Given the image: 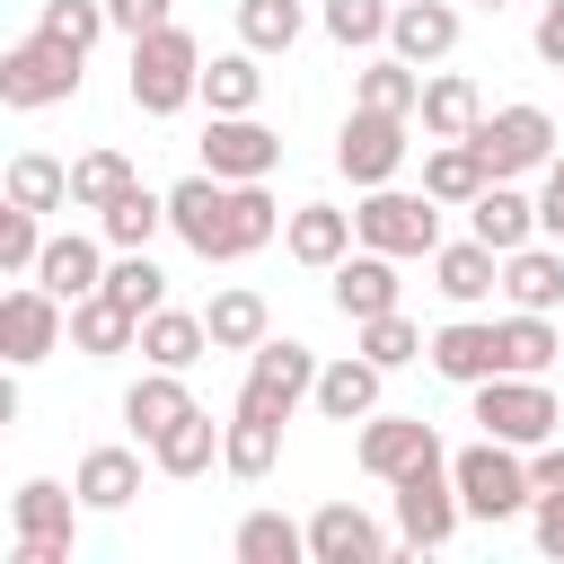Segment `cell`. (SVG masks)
Returning a JSON list of instances; mask_svg holds the SVG:
<instances>
[{
	"label": "cell",
	"instance_id": "49",
	"mask_svg": "<svg viewBox=\"0 0 564 564\" xmlns=\"http://www.w3.org/2000/svg\"><path fill=\"white\" fill-rule=\"evenodd\" d=\"M538 238L564 247V159H546V185H538Z\"/></svg>",
	"mask_w": 564,
	"mask_h": 564
},
{
	"label": "cell",
	"instance_id": "4",
	"mask_svg": "<svg viewBox=\"0 0 564 564\" xmlns=\"http://www.w3.org/2000/svg\"><path fill=\"white\" fill-rule=\"evenodd\" d=\"M449 476H458V502H467V520H520L529 502H538V485H529V458L511 449V441H467V449H449Z\"/></svg>",
	"mask_w": 564,
	"mask_h": 564
},
{
	"label": "cell",
	"instance_id": "21",
	"mask_svg": "<svg viewBox=\"0 0 564 564\" xmlns=\"http://www.w3.org/2000/svg\"><path fill=\"white\" fill-rule=\"evenodd\" d=\"M379 379H388V370H379L370 352L317 361V397H308V405H317L326 423H370V414H379Z\"/></svg>",
	"mask_w": 564,
	"mask_h": 564
},
{
	"label": "cell",
	"instance_id": "52",
	"mask_svg": "<svg viewBox=\"0 0 564 564\" xmlns=\"http://www.w3.org/2000/svg\"><path fill=\"white\" fill-rule=\"evenodd\" d=\"M476 9H511V0H476Z\"/></svg>",
	"mask_w": 564,
	"mask_h": 564
},
{
	"label": "cell",
	"instance_id": "39",
	"mask_svg": "<svg viewBox=\"0 0 564 564\" xmlns=\"http://www.w3.org/2000/svg\"><path fill=\"white\" fill-rule=\"evenodd\" d=\"M159 229H167V194H150V185H132V194H115L97 212V238L106 247H150Z\"/></svg>",
	"mask_w": 564,
	"mask_h": 564
},
{
	"label": "cell",
	"instance_id": "33",
	"mask_svg": "<svg viewBox=\"0 0 564 564\" xmlns=\"http://www.w3.org/2000/svg\"><path fill=\"white\" fill-rule=\"evenodd\" d=\"M229 555H238V564H300V555H308V529H300L291 511H247V520L229 529Z\"/></svg>",
	"mask_w": 564,
	"mask_h": 564
},
{
	"label": "cell",
	"instance_id": "35",
	"mask_svg": "<svg viewBox=\"0 0 564 564\" xmlns=\"http://www.w3.org/2000/svg\"><path fill=\"white\" fill-rule=\"evenodd\" d=\"M70 485H79V502H88V511H123V502L141 494V458L106 441V449H88V458H79V476H70Z\"/></svg>",
	"mask_w": 564,
	"mask_h": 564
},
{
	"label": "cell",
	"instance_id": "46",
	"mask_svg": "<svg viewBox=\"0 0 564 564\" xmlns=\"http://www.w3.org/2000/svg\"><path fill=\"white\" fill-rule=\"evenodd\" d=\"M35 26H44V35H62L70 53H88L115 18H106V0H44V18H35Z\"/></svg>",
	"mask_w": 564,
	"mask_h": 564
},
{
	"label": "cell",
	"instance_id": "18",
	"mask_svg": "<svg viewBox=\"0 0 564 564\" xmlns=\"http://www.w3.org/2000/svg\"><path fill=\"white\" fill-rule=\"evenodd\" d=\"M449 388H476V379H494L502 370V326H485V317H449V326H432V352H423Z\"/></svg>",
	"mask_w": 564,
	"mask_h": 564
},
{
	"label": "cell",
	"instance_id": "41",
	"mask_svg": "<svg viewBox=\"0 0 564 564\" xmlns=\"http://www.w3.org/2000/svg\"><path fill=\"white\" fill-rule=\"evenodd\" d=\"M352 335H361V352H370L379 370H405V361H423V352H432V335H423L405 308H388V317H361Z\"/></svg>",
	"mask_w": 564,
	"mask_h": 564
},
{
	"label": "cell",
	"instance_id": "12",
	"mask_svg": "<svg viewBox=\"0 0 564 564\" xmlns=\"http://www.w3.org/2000/svg\"><path fill=\"white\" fill-rule=\"evenodd\" d=\"M203 167L229 176V185H256V176L282 167V132H264L256 115H212V132H203Z\"/></svg>",
	"mask_w": 564,
	"mask_h": 564
},
{
	"label": "cell",
	"instance_id": "9",
	"mask_svg": "<svg viewBox=\"0 0 564 564\" xmlns=\"http://www.w3.org/2000/svg\"><path fill=\"white\" fill-rule=\"evenodd\" d=\"M62 335H70V300H53L35 273L0 291V361H9V370H35Z\"/></svg>",
	"mask_w": 564,
	"mask_h": 564
},
{
	"label": "cell",
	"instance_id": "20",
	"mask_svg": "<svg viewBox=\"0 0 564 564\" xmlns=\"http://www.w3.org/2000/svg\"><path fill=\"white\" fill-rule=\"evenodd\" d=\"M432 291H441L449 308H476V300L502 291V256H494L485 238H449V247H432Z\"/></svg>",
	"mask_w": 564,
	"mask_h": 564
},
{
	"label": "cell",
	"instance_id": "27",
	"mask_svg": "<svg viewBox=\"0 0 564 564\" xmlns=\"http://www.w3.org/2000/svg\"><path fill=\"white\" fill-rule=\"evenodd\" d=\"M35 282H44L53 300H88V291H106V247H97V238H79V229H62V238H44Z\"/></svg>",
	"mask_w": 564,
	"mask_h": 564
},
{
	"label": "cell",
	"instance_id": "5",
	"mask_svg": "<svg viewBox=\"0 0 564 564\" xmlns=\"http://www.w3.org/2000/svg\"><path fill=\"white\" fill-rule=\"evenodd\" d=\"M79 70H88V53H70L62 35H18L9 53H0V106H18V115H35V106H70L79 97Z\"/></svg>",
	"mask_w": 564,
	"mask_h": 564
},
{
	"label": "cell",
	"instance_id": "10",
	"mask_svg": "<svg viewBox=\"0 0 564 564\" xmlns=\"http://www.w3.org/2000/svg\"><path fill=\"white\" fill-rule=\"evenodd\" d=\"M405 123H414V115L352 106V115H344V132H335V167H344L361 194H370V185H397V167H405V150H414V141H405Z\"/></svg>",
	"mask_w": 564,
	"mask_h": 564
},
{
	"label": "cell",
	"instance_id": "17",
	"mask_svg": "<svg viewBox=\"0 0 564 564\" xmlns=\"http://www.w3.org/2000/svg\"><path fill=\"white\" fill-rule=\"evenodd\" d=\"M352 247H361V229H352V212H335V203H300V212L282 220V256L308 264V273H335Z\"/></svg>",
	"mask_w": 564,
	"mask_h": 564
},
{
	"label": "cell",
	"instance_id": "31",
	"mask_svg": "<svg viewBox=\"0 0 564 564\" xmlns=\"http://www.w3.org/2000/svg\"><path fill=\"white\" fill-rule=\"evenodd\" d=\"M256 97H264V53H256V44L203 62V106H212V115H256Z\"/></svg>",
	"mask_w": 564,
	"mask_h": 564
},
{
	"label": "cell",
	"instance_id": "36",
	"mask_svg": "<svg viewBox=\"0 0 564 564\" xmlns=\"http://www.w3.org/2000/svg\"><path fill=\"white\" fill-rule=\"evenodd\" d=\"M352 106H379V115H414V106H423V70H414L405 53H379V62H361V79H352Z\"/></svg>",
	"mask_w": 564,
	"mask_h": 564
},
{
	"label": "cell",
	"instance_id": "16",
	"mask_svg": "<svg viewBox=\"0 0 564 564\" xmlns=\"http://www.w3.org/2000/svg\"><path fill=\"white\" fill-rule=\"evenodd\" d=\"M79 511H88L79 485H53V476H26V485L9 494V529L35 538V546H62V555L79 546Z\"/></svg>",
	"mask_w": 564,
	"mask_h": 564
},
{
	"label": "cell",
	"instance_id": "13",
	"mask_svg": "<svg viewBox=\"0 0 564 564\" xmlns=\"http://www.w3.org/2000/svg\"><path fill=\"white\" fill-rule=\"evenodd\" d=\"M397 264L405 256H379V247H352L335 273H326V300H335V317H388L397 300H405V282H397Z\"/></svg>",
	"mask_w": 564,
	"mask_h": 564
},
{
	"label": "cell",
	"instance_id": "19",
	"mask_svg": "<svg viewBox=\"0 0 564 564\" xmlns=\"http://www.w3.org/2000/svg\"><path fill=\"white\" fill-rule=\"evenodd\" d=\"M467 238H485L494 256L529 247V238H538V194H520V176H494V185L467 203Z\"/></svg>",
	"mask_w": 564,
	"mask_h": 564
},
{
	"label": "cell",
	"instance_id": "38",
	"mask_svg": "<svg viewBox=\"0 0 564 564\" xmlns=\"http://www.w3.org/2000/svg\"><path fill=\"white\" fill-rule=\"evenodd\" d=\"M141 176H132V159L123 150H79L70 159V212H106L115 194H132Z\"/></svg>",
	"mask_w": 564,
	"mask_h": 564
},
{
	"label": "cell",
	"instance_id": "44",
	"mask_svg": "<svg viewBox=\"0 0 564 564\" xmlns=\"http://www.w3.org/2000/svg\"><path fill=\"white\" fill-rule=\"evenodd\" d=\"M388 18H397V0H326V35L344 53H379L388 44Z\"/></svg>",
	"mask_w": 564,
	"mask_h": 564
},
{
	"label": "cell",
	"instance_id": "34",
	"mask_svg": "<svg viewBox=\"0 0 564 564\" xmlns=\"http://www.w3.org/2000/svg\"><path fill=\"white\" fill-rule=\"evenodd\" d=\"M273 458H282V423H264V414H229V432H220V467H229L238 485H264Z\"/></svg>",
	"mask_w": 564,
	"mask_h": 564
},
{
	"label": "cell",
	"instance_id": "28",
	"mask_svg": "<svg viewBox=\"0 0 564 564\" xmlns=\"http://www.w3.org/2000/svg\"><path fill=\"white\" fill-rule=\"evenodd\" d=\"M203 326H212V352H256V344L273 335V308H264V291H247V282H229V291H212V308H203Z\"/></svg>",
	"mask_w": 564,
	"mask_h": 564
},
{
	"label": "cell",
	"instance_id": "47",
	"mask_svg": "<svg viewBox=\"0 0 564 564\" xmlns=\"http://www.w3.org/2000/svg\"><path fill=\"white\" fill-rule=\"evenodd\" d=\"M106 18H115V35H123V44H141V35H159V26H176V9H167V0H106Z\"/></svg>",
	"mask_w": 564,
	"mask_h": 564
},
{
	"label": "cell",
	"instance_id": "6",
	"mask_svg": "<svg viewBox=\"0 0 564 564\" xmlns=\"http://www.w3.org/2000/svg\"><path fill=\"white\" fill-rule=\"evenodd\" d=\"M308 397H317V352H308L300 335H264V344L247 352V379H238V414L291 423Z\"/></svg>",
	"mask_w": 564,
	"mask_h": 564
},
{
	"label": "cell",
	"instance_id": "23",
	"mask_svg": "<svg viewBox=\"0 0 564 564\" xmlns=\"http://www.w3.org/2000/svg\"><path fill=\"white\" fill-rule=\"evenodd\" d=\"M70 352H88V361L141 352V317H132L115 291H88V300H70Z\"/></svg>",
	"mask_w": 564,
	"mask_h": 564
},
{
	"label": "cell",
	"instance_id": "3",
	"mask_svg": "<svg viewBox=\"0 0 564 564\" xmlns=\"http://www.w3.org/2000/svg\"><path fill=\"white\" fill-rule=\"evenodd\" d=\"M467 397H476V423H485L494 441H511V449H538V441L564 432V405H555V388H546L538 370H494V379H476Z\"/></svg>",
	"mask_w": 564,
	"mask_h": 564
},
{
	"label": "cell",
	"instance_id": "26",
	"mask_svg": "<svg viewBox=\"0 0 564 564\" xmlns=\"http://www.w3.org/2000/svg\"><path fill=\"white\" fill-rule=\"evenodd\" d=\"M485 185H494V167L476 159V141H432V150H423V194H432L441 212H467Z\"/></svg>",
	"mask_w": 564,
	"mask_h": 564
},
{
	"label": "cell",
	"instance_id": "1",
	"mask_svg": "<svg viewBox=\"0 0 564 564\" xmlns=\"http://www.w3.org/2000/svg\"><path fill=\"white\" fill-rule=\"evenodd\" d=\"M167 229H176L203 264H238V256H256V247L282 238V203L264 194V176H256V185H229V176L194 167L185 185H167Z\"/></svg>",
	"mask_w": 564,
	"mask_h": 564
},
{
	"label": "cell",
	"instance_id": "45",
	"mask_svg": "<svg viewBox=\"0 0 564 564\" xmlns=\"http://www.w3.org/2000/svg\"><path fill=\"white\" fill-rule=\"evenodd\" d=\"M35 264H44V212L0 203V273H9V282H26Z\"/></svg>",
	"mask_w": 564,
	"mask_h": 564
},
{
	"label": "cell",
	"instance_id": "22",
	"mask_svg": "<svg viewBox=\"0 0 564 564\" xmlns=\"http://www.w3.org/2000/svg\"><path fill=\"white\" fill-rule=\"evenodd\" d=\"M388 53H405L414 70L449 62V53H458V9H449V0H397V18H388Z\"/></svg>",
	"mask_w": 564,
	"mask_h": 564
},
{
	"label": "cell",
	"instance_id": "7",
	"mask_svg": "<svg viewBox=\"0 0 564 564\" xmlns=\"http://www.w3.org/2000/svg\"><path fill=\"white\" fill-rule=\"evenodd\" d=\"M352 229H361V247H379V256H432V247H441V203H432V194H405V185H370V194L352 203Z\"/></svg>",
	"mask_w": 564,
	"mask_h": 564
},
{
	"label": "cell",
	"instance_id": "24",
	"mask_svg": "<svg viewBox=\"0 0 564 564\" xmlns=\"http://www.w3.org/2000/svg\"><path fill=\"white\" fill-rule=\"evenodd\" d=\"M502 300L511 308H564V247L555 238H529V247H511L502 256Z\"/></svg>",
	"mask_w": 564,
	"mask_h": 564
},
{
	"label": "cell",
	"instance_id": "48",
	"mask_svg": "<svg viewBox=\"0 0 564 564\" xmlns=\"http://www.w3.org/2000/svg\"><path fill=\"white\" fill-rule=\"evenodd\" d=\"M529 538H538V555L564 564V494H538V502H529Z\"/></svg>",
	"mask_w": 564,
	"mask_h": 564
},
{
	"label": "cell",
	"instance_id": "2",
	"mask_svg": "<svg viewBox=\"0 0 564 564\" xmlns=\"http://www.w3.org/2000/svg\"><path fill=\"white\" fill-rule=\"evenodd\" d=\"M132 106L150 115V123H167V115H185L194 97H203V44L185 35V26H159V35H141L132 44Z\"/></svg>",
	"mask_w": 564,
	"mask_h": 564
},
{
	"label": "cell",
	"instance_id": "14",
	"mask_svg": "<svg viewBox=\"0 0 564 564\" xmlns=\"http://www.w3.org/2000/svg\"><path fill=\"white\" fill-rule=\"evenodd\" d=\"M352 458H361V476H379V485H397L405 467H423V458H441V432H432L423 414H370V423H361V441H352Z\"/></svg>",
	"mask_w": 564,
	"mask_h": 564
},
{
	"label": "cell",
	"instance_id": "29",
	"mask_svg": "<svg viewBox=\"0 0 564 564\" xmlns=\"http://www.w3.org/2000/svg\"><path fill=\"white\" fill-rule=\"evenodd\" d=\"M176 414H194V388H185V370H159V361H150V370L123 388V423H132L141 441H159Z\"/></svg>",
	"mask_w": 564,
	"mask_h": 564
},
{
	"label": "cell",
	"instance_id": "43",
	"mask_svg": "<svg viewBox=\"0 0 564 564\" xmlns=\"http://www.w3.org/2000/svg\"><path fill=\"white\" fill-rule=\"evenodd\" d=\"M300 26H308L300 0H238V44H256V53H291Z\"/></svg>",
	"mask_w": 564,
	"mask_h": 564
},
{
	"label": "cell",
	"instance_id": "30",
	"mask_svg": "<svg viewBox=\"0 0 564 564\" xmlns=\"http://www.w3.org/2000/svg\"><path fill=\"white\" fill-rule=\"evenodd\" d=\"M220 432H229V423H212V414H203V405H194V414H176V423H167V432H159V441H150V467H159V476H176V485H185V476H203V467H212V458H220Z\"/></svg>",
	"mask_w": 564,
	"mask_h": 564
},
{
	"label": "cell",
	"instance_id": "25",
	"mask_svg": "<svg viewBox=\"0 0 564 564\" xmlns=\"http://www.w3.org/2000/svg\"><path fill=\"white\" fill-rule=\"evenodd\" d=\"M423 132L432 141H467L476 123H485V97H476V79L467 70H423Z\"/></svg>",
	"mask_w": 564,
	"mask_h": 564
},
{
	"label": "cell",
	"instance_id": "42",
	"mask_svg": "<svg viewBox=\"0 0 564 564\" xmlns=\"http://www.w3.org/2000/svg\"><path fill=\"white\" fill-rule=\"evenodd\" d=\"M555 352H564V344H555V317H546V308H511V317H502V370H538V379H546Z\"/></svg>",
	"mask_w": 564,
	"mask_h": 564
},
{
	"label": "cell",
	"instance_id": "32",
	"mask_svg": "<svg viewBox=\"0 0 564 564\" xmlns=\"http://www.w3.org/2000/svg\"><path fill=\"white\" fill-rule=\"evenodd\" d=\"M212 352V326L194 317V308H150L141 317V361H159V370H194Z\"/></svg>",
	"mask_w": 564,
	"mask_h": 564
},
{
	"label": "cell",
	"instance_id": "37",
	"mask_svg": "<svg viewBox=\"0 0 564 564\" xmlns=\"http://www.w3.org/2000/svg\"><path fill=\"white\" fill-rule=\"evenodd\" d=\"M0 194L26 203V212H62V203H70V167H62L53 150H18L9 176H0Z\"/></svg>",
	"mask_w": 564,
	"mask_h": 564
},
{
	"label": "cell",
	"instance_id": "11",
	"mask_svg": "<svg viewBox=\"0 0 564 564\" xmlns=\"http://www.w3.org/2000/svg\"><path fill=\"white\" fill-rule=\"evenodd\" d=\"M467 141H476V159H485L494 176H529V167L555 159V115H546V106H494Z\"/></svg>",
	"mask_w": 564,
	"mask_h": 564
},
{
	"label": "cell",
	"instance_id": "8",
	"mask_svg": "<svg viewBox=\"0 0 564 564\" xmlns=\"http://www.w3.org/2000/svg\"><path fill=\"white\" fill-rule=\"evenodd\" d=\"M458 520H467V502H458L449 449L397 476V538H405V546H449V538H458Z\"/></svg>",
	"mask_w": 564,
	"mask_h": 564
},
{
	"label": "cell",
	"instance_id": "15",
	"mask_svg": "<svg viewBox=\"0 0 564 564\" xmlns=\"http://www.w3.org/2000/svg\"><path fill=\"white\" fill-rule=\"evenodd\" d=\"M388 529L361 502H317L308 511V564H388Z\"/></svg>",
	"mask_w": 564,
	"mask_h": 564
},
{
	"label": "cell",
	"instance_id": "50",
	"mask_svg": "<svg viewBox=\"0 0 564 564\" xmlns=\"http://www.w3.org/2000/svg\"><path fill=\"white\" fill-rule=\"evenodd\" d=\"M529 44H538V62H546V70H564V0H546V9H538Z\"/></svg>",
	"mask_w": 564,
	"mask_h": 564
},
{
	"label": "cell",
	"instance_id": "51",
	"mask_svg": "<svg viewBox=\"0 0 564 564\" xmlns=\"http://www.w3.org/2000/svg\"><path fill=\"white\" fill-rule=\"evenodd\" d=\"M529 485L538 494H564V441H538L529 449Z\"/></svg>",
	"mask_w": 564,
	"mask_h": 564
},
{
	"label": "cell",
	"instance_id": "40",
	"mask_svg": "<svg viewBox=\"0 0 564 564\" xmlns=\"http://www.w3.org/2000/svg\"><path fill=\"white\" fill-rule=\"evenodd\" d=\"M106 291L132 308V317H150V308H167V273L150 264V247H115V264H106Z\"/></svg>",
	"mask_w": 564,
	"mask_h": 564
}]
</instances>
